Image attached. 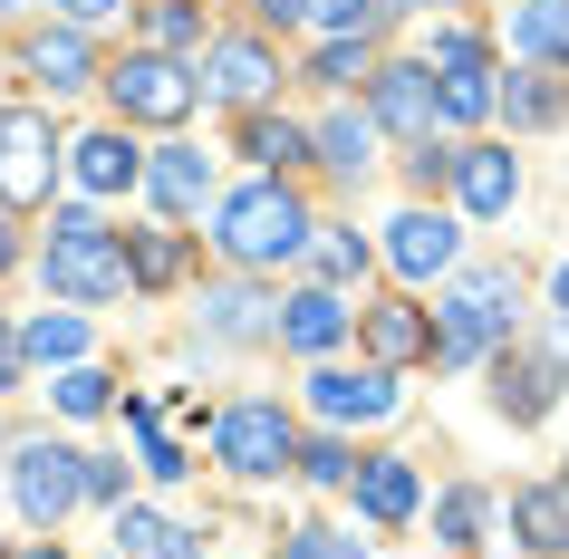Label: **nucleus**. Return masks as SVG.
<instances>
[{
    "label": "nucleus",
    "instance_id": "nucleus-30",
    "mask_svg": "<svg viewBox=\"0 0 569 559\" xmlns=\"http://www.w3.org/2000/svg\"><path fill=\"white\" fill-rule=\"evenodd\" d=\"M146 39H154V49H193V39H203V10H193V0H154Z\"/></svg>",
    "mask_w": 569,
    "mask_h": 559
},
{
    "label": "nucleus",
    "instance_id": "nucleus-7",
    "mask_svg": "<svg viewBox=\"0 0 569 559\" xmlns=\"http://www.w3.org/2000/svg\"><path fill=\"white\" fill-rule=\"evenodd\" d=\"M396 406H406L396 367H358V377H348V367H319V377H309V415H319V425H387Z\"/></svg>",
    "mask_w": 569,
    "mask_h": 559
},
{
    "label": "nucleus",
    "instance_id": "nucleus-28",
    "mask_svg": "<svg viewBox=\"0 0 569 559\" xmlns=\"http://www.w3.org/2000/svg\"><path fill=\"white\" fill-rule=\"evenodd\" d=\"M241 154H261V164H300V154H319V146H309V126H290V117H251V126H241Z\"/></svg>",
    "mask_w": 569,
    "mask_h": 559
},
{
    "label": "nucleus",
    "instance_id": "nucleus-11",
    "mask_svg": "<svg viewBox=\"0 0 569 559\" xmlns=\"http://www.w3.org/2000/svg\"><path fill=\"white\" fill-rule=\"evenodd\" d=\"M453 251H463V232H453L445 212H396L387 222V270L396 280H445Z\"/></svg>",
    "mask_w": 569,
    "mask_h": 559
},
{
    "label": "nucleus",
    "instance_id": "nucleus-15",
    "mask_svg": "<svg viewBox=\"0 0 569 559\" xmlns=\"http://www.w3.org/2000/svg\"><path fill=\"white\" fill-rule=\"evenodd\" d=\"M348 492H358V511H367L377 530H406V521H416V501H425V482H416L406 453H377V463H358Z\"/></svg>",
    "mask_w": 569,
    "mask_h": 559
},
{
    "label": "nucleus",
    "instance_id": "nucleus-6",
    "mask_svg": "<svg viewBox=\"0 0 569 559\" xmlns=\"http://www.w3.org/2000/svg\"><path fill=\"white\" fill-rule=\"evenodd\" d=\"M212 453H222L241 482H270V472L300 463V435H290V415H280V406H222V415H212Z\"/></svg>",
    "mask_w": 569,
    "mask_h": 559
},
{
    "label": "nucleus",
    "instance_id": "nucleus-37",
    "mask_svg": "<svg viewBox=\"0 0 569 559\" xmlns=\"http://www.w3.org/2000/svg\"><path fill=\"white\" fill-rule=\"evenodd\" d=\"M502 107H511V126H550V117H560V97H550V88H531V78H511V97H502Z\"/></svg>",
    "mask_w": 569,
    "mask_h": 559
},
{
    "label": "nucleus",
    "instance_id": "nucleus-3",
    "mask_svg": "<svg viewBox=\"0 0 569 559\" xmlns=\"http://www.w3.org/2000/svg\"><path fill=\"white\" fill-rule=\"evenodd\" d=\"M126 280H136V251L97 212H59L49 222V290L59 299H117Z\"/></svg>",
    "mask_w": 569,
    "mask_h": 559
},
{
    "label": "nucleus",
    "instance_id": "nucleus-41",
    "mask_svg": "<svg viewBox=\"0 0 569 559\" xmlns=\"http://www.w3.org/2000/svg\"><path fill=\"white\" fill-rule=\"evenodd\" d=\"M20 377V338H10V328H0V386Z\"/></svg>",
    "mask_w": 569,
    "mask_h": 559
},
{
    "label": "nucleus",
    "instance_id": "nucleus-31",
    "mask_svg": "<svg viewBox=\"0 0 569 559\" xmlns=\"http://www.w3.org/2000/svg\"><path fill=\"white\" fill-rule=\"evenodd\" d=\"M59 415H107V367H59Z\"/></svg>",
    "mask_w": 569,
    "mask_h": 559
},
{
    "label": "nucleus",
    "instance_id": "nucleus-36",
    "mask_svg": "<svg viewBox=\"0 0 569 559\" xmlns=\"http://www.w3.org/2000/svg\"><path fill=\"white\" fill-rule=\"evenodd\" d=\"M183 270V241L174 232H154V241H136V280H146V290H164V280H174Z\"/></svg>",
    "mask_w": 569,
    "mask_h": 559
},
{
    "label": "nucleus",
    "instance_id": "nucleus-32",
    "mask_svg": "<svg viewBox=\"0 0 569 559\" xmlns=\"http://www.w3.org/2000/svg\"><path fill=\"white\" fill-rule=\"evenodd\" d=\"M126 425H136V435H146V472H164V482H183V453H174V435H164V425H154V406H126Z\"/></svg>",
    "mask_w": 569,
    "mask_h": 559
},
{
    "label": "nucleus",
    "instance_id": "nucleus-16",
    "mask_svg": "<svg viewBox=\"0 0 569 559\" xmlns=\"http://www.w3.org/2000/svg\"><path fill=\"white\" fill-rule=\"evenodd\" d=\"M146 193H154V212H203V193H212V154H193V146H164V154H146Z\"/></svg>",
    "mask_w": 569,
    "mask_h": 559
},
{
    "label": "nucleus",
    "instance_id": "nucleus-4",
    "mask_svg": "<svg viewBox=\"0 0 569 559\" xmlns=\"http://www.w3.org/2000/svg\"><path fill=\"white\" fill-rule=\"evenodd\" d=\"M10 501H20L30 530H59L68 511L88 501V453H78V443H49V435L10 443Z\"/></svg>",
    "mask_w": 569,
    "mask_h": 559
},
{
    "label": "nucleus",
    "instance_id": "nucleus-25",
    "mask_svg": "<svg viewBox=\"0 0 569 559\" xmlns=\"http://www.w3.org/2000/svg\"><path fill=\"white\" fill-rule=\"evenodd\" d=\"M117 550H126V559H193V530H174L164 511L117 501Z\"/></svg>",
    "mask_w": 569,
    "mask_h": 559
},
{
    "label": "nucleus",
    "instance_id": "nucleus-35",
    "mask_svg": "<svg viewBox=\"0 0 569 559\" xmlns=\"http://www.w3.org/2000/svg\"><path fill=\"white\" fill-rule=\"evenodd\" d=\"M319 78H329V88H358V78H377V68H367L358 39H319Z\"/></svg>",
    "mask_w": 569,
    "mask_h": 559
},
{
    "label": "nucleus",
    "instance_id": "nucleus-34",
    "mask_svg": "<svg viewBox=\"0 0 569 559\" xmlns=\"http://www.w3.org/2000/svg\"><path fill=\"white\" fill-rule=\"evenodd\" d=\"M435 530H445L453 550H473V530H482V492H445V501H435Z\"/></svg>",
    "mask_w": 569,
    "mask_h": 559
},
{
    "label": "nucleus",
    "instance_id": "nucleus-42",
    "mask_svg": "<svg viewBox=\"0 0 569 559\" xmlns=\"http://www.w3.org/2000/svg\"><path fill=\"white\" fill-rule=\"evenodd\" d=\"M550 299H560V319H569V261H560V270H550Z\"/></svg>",
    "mask_w": 569,
    "mask_h": 559
},
{
    "label": "nucleus",
    "instance_id": "nucleus-26",
    "mask_svg": "<svg viewBox=\"0 0 569 559\" xmlns=\"http://www.w3.org/2000/svg\"><path fill=\"white\" fill-rule=\"evenodd\" d=\"M377 136H387L377 117H329L309 146H319V164H329V174H367V164H377Z\"/></svg>",
    "mask_w": 569,
    "mask_h": 559
},
{
    "label": "nucleus",
    "instance_id": "nucleus-17",
    "mask_svg": "<svg viewBox=\"0 0 569 559\" xmlns=\"http://www.w3.org/2000/svg\"><path fill=\"white\" fill-rule=\"evenodd\" d=\"M338 338H348V299H338V290H300V299H280V348L329 357Z\"/></svg>",
    "mask_w": 569,
    "mask_h": 559
},
{
    "label": "nucleus",
    "instance_id": "nucleus-9",
    "mask_svg": "<svg viewBox=\"0 0 569 559\" xmlns=\"http://www.w3.org/2000/svg\"><path fill=\"white\" fill-rule=\"evenodd\" d=\"M367 97H377V126H387V136H406V146H435V117H445L435 68L396 59V68H377V78H367Z\"/></svg>",
    "mask_w": 569,
    "mask_h": 559
},
{
    "label": "nucleus",
    "instance_id": "nucleus-5",
    "mask_svg": "<svg viewBox=\"0 0 569 559\" xmlns=\"http://www.w3.org/2000/svg\"><path fill=\"white\" fill-rule=\"evenodd\" d=\"M107 88H117L126 126H183L193 107H203V68L164 59V49H136L126 68H107Z\"/></svg>",
    "mask_w": 569,
    "mask_h": 559
},
{
    "label": "nucleus",
    "instance_id": "nucleus-1",
    "mask_svg": "<svg viewBox=\"0 0 569 559\" xmlns=\"http://www.w3.org/2000/svg\"><path fill=\"white\" fill-rule=\"evenodd\" d=\"M309 203L290 193L280 174H261V183H241V193H222L212 203V241H222V261L232 270H280V261H300L309 251Z\"/></svg>",
    "mask_w": 569,
    "mask_h": 559
},
{
    "label": "nucleus",
    "instance_id": "nucleus-22",
    "mask_svg": "<svg viewBox=\"0 0 569 559\" xmlns=\"http://www.w3.org/2000/svg\"><path fill=\"white\" fill-rule=\"evenodd\" d=\"M203 328H212V338H280V299H261V290H241V280H232V290L203 299Z\"/></svg>",
    "mask_w": 569,
    "mask_h": 559
},
{
    "label": "nucleus",
    "instance_id": "nucleus-44",
    "mask_svg": "<svg viewBox=\"0 0 569 559\" xmlns=\"http://www.w3.org/2000/svg\"><path fill=\"white\" fill-rule=\"evenodd\" d=\"M30 559H59V550H30Z\"/></svg>",
    "mask_w": 569,
    "mask_h": 559
},
{
    "label": "nucleus",
    "instance_id": "nucleus-39",
    "mask_svg": "<svg viewBox=\"0 0 569 559\" xmlns=\"http://www.w3.org/2000/svg\"><path fill=\"white\" fill-rule=\"evenodd\" d=\"M88 501H126V472L97 463V453H88Z\"/></svg>",
    "mask_w": 569,
    "mask_h": 559
},
{
    "label": "nucleus",
    "instance_id": "nucleus-24",
    "mask_svg": "<svg viewBox=\"0 0 569 559\" xmlns=\"http://www.w3.org/2000/svg\"><path fill=\"white\" fill-rule=\"evenodd\" d=\"M20 357H39V367H88V319L78 309H39L20 328Z\"/></svg>",
    "mask_w": 569,
    "mask_h": 559
},
{
    "label": "nucleus",
    "instance_id": "nucleus-46",
    "mask_svg": "<svg viewBox=\"0 0 569 559\" xmlns=\"http://www.w3.org/2000/svg\"><path fill=\"white\" fill-rule=\"evenodd\" d=\"M560 482H569V472H560Z\"/></svg>",
    "mask_w": 569,
    "mask_h": 559
},
{
    "label": "nucleus",
    "instance_id": "nucleus-43",
    "mask_svg": "<svg viewBox=\"0 0 569 559\" xmlns=\"http://www.w3.org/2000/svg\"><path fill=\"white\" fill-rule=\"evenodd\" d=\"M10 251H20V241H10V222H0V261H10Z\"/></svg>",
    "mask_w": 569,
    "mask_h": 559
},
{
    "label": "nucleus",
    "instance_id": "nucleus-18",
    "mask_svg": "<svg viewBox=\"0 0 569 559\" xmlns=\"http://www.w3.org/2000/svg\"><path fill=\"white\" fill-rule=\"evenodd\" d=\"M511 530H521V550L560 559L569 550V482H531V492H511Z\"/></svg>",
    "mask_w": 569,
    "mask_h": 559
},
{
    "label": "nucleus",
    "instance_id": "nucleus-14",
    "mask_svg": "<svg viewBox=\"0 0 569 559\" xmlns=\"http://www.w3.org/2000/svg\"><path fill=\"white\" fill-rule=\"evenodd\" d=\"M511 193H521V164H511V146H463L453 154V203L463 212H511Z\"/></svg>",
    "mask_w": 569,
    "mask_h": 559
},
{
    "label": "nucleus",
    "instance_id": "nucleus-19",
    "mask_svg": "<svg viewBox=\"0 0 569 559\" xmlns=\"http://www.w3.org/2000/svg\"><path fill=\"white\" fill-rule=\"evenodd\" d=\"M367 348H377V367H416V357H435V319L387 299V309H367Z\"/></svg>",
    "mask_w": 569,
    "mask_h": 559
},
{
    "label": "nucleus",
    "instance_id": "nucleus-45",
    "mask_svg": "<svg viewBox=\"0 0 569 559\" xmlns=\"http://www.w3.org/2000/svg\"><path fill=\"white\" fill-rule=\"evenodd\" d=\"M0 10H20V0H0Z\"/></svg>",
    "mask_w": 569,
    "mask_h": 559
},
{
    "label": "nucleus",
    "instance_id": "nucleus-23",
    "mask_svg": "<svg viewBox=\"0 0 569 559\" xmlns=\"http://www.w3.org/2000/svg\"><path fill=\"white\" fill-rule=\"evenodd\" d=\"M511 49L569 68V0H511Z\"/></svg>",
    "mask_w": 569,
    "mask_h": 559
},
{
    "label": "nucleus",
    "instance_id": "nucleus-10",
    "mask_svg": "<svg viewBox=\"0 0 569 559\" xmlns=\"http://www.w3.org/2000/svg\"><path fill=\"white\" fill-rule=\"evenodd\" d=\"M49 174H59L49 126L30 107H0V203H49Z\"/></svg>",
    "mask_w": 569,
    "mask_h": 559
},
{
    "label": "nucleus",
    "instance_id": "nucleus-12",
    "mask_svg": "<svg viewBox=\"0 0 569 559\" xmlns=\"http://www.w3.org/2000/svg\"><path fill=\"white\" fill-rule=\"evenodd\" d=\"M203 88L222 97V107H261V97L280 88V59H270L261 39H212V59H203Z\"/></svg>",
    "mask_w": 569,
    "mask_h": 559
},
{
    "label": "nucleus",
    "instance_id": "nucleus-2",
    "mask_svg": "<svg viewBox=\"0 0 569 559\" xmlns=\"http://www.w3.org/2000/svg\"><path fill=\"white\" fill-rule=\"evenodd\" d=\"M511 319H521V280L511 270H463L445 290V309H435V357L445 367H473L482 348H502Z\"/></svg>",
    "mask_w": 569,
    "mask_h": 559
},
{
    "label": "nucleus",
    "instance_id": "nucleus-38",
    "mask_svg": "<svg viewBox=\"0 0 569 559\" xmlns=\"http://www.w3.org/2000/svg\"><path fill=\"white\" fill-rule=\"evenodd\" d=\"M319 270H329V280H358V270H367V241H348V232L319 241Z\"/></svg>",
    "mask_w": 569,
    "mask_h": 559
},
{
    "label": "nucleus",
    "instance_id": "nucleus-20",
    "mask_svg": "<svg viewBox=\"0 0 569 559\" xmlns=\"http://www.w3.org/2000/svg\"><path fill=\"white\" fill-rule=\"evenodd\" d=\"M560 406V357H502V415L511 425H540Z\"/></svg>",
    "mask_w": 569,
    "mask_h": 559
},
{
    "label": "nucleus",
    "instance_id": "nucleus-29",
    "mask_svg": "<svg viewBox=\"0 0 569 559\" xmlns=\"http://www.w3.org/2000/svg\"><path fill=\"white\" fill-rule=\"evenodd\" d=\"M280 559H367V540H348V530H329V521H300L280 540Z\"/></svg>",
    "mask_w": 569,
    "mask_h": 559
},
{
    "label": "nucleus",
    "instance_id": "nucleus-40",
    "mask_svg": "<svg viewBox=\"0 0 569 559\" xmlns=\"http://www.w3.org/2000/svg\"><path fill=\"white\" fill-rule=\"evenodd\" d=\"M107 10H126V0H59V20H78V30H88V20H107Z\"/></svg>",
    "mask_w": 569,
    "mask_h": 559
},
{
    "label": "nucleus",
    "instance_id": "nucleus-8",
    "mask_svg": "<svg viewBox=\"0 0 569 559\" xmlns=\"http://www.w3.org/2000/svg\"><path fill=\"white\" fill-rule=\"evenodd\" d=\"M425 68H445V88H435V97H445V126H482L492 107H502V88H492V59H482V39H473V30H445Z\"/></svg>",
    "mask_w": 569,
    "mask_h": 559
},
{
    "label": "nucleus",
    "instance_id": "nucleus-27",
    "mask_svg": "<svg viewBox=\"0 0 569 559\" xmlns=\"http://www.w3.org/2000/svg\"><path fill=\"white\" fill-rule=\"evenodd\" d=\"M270 20H309V30H329V39H348V30H367L377 20V0H261Z\"/></svg>",
    "mask_w": 569,
    "mask_h": 559
},
{
    "label": "nucleus",
    "instance_id": "nucleus-13",
    "mask_svg": "<svg viewBox=\"0 0 569 559\" xmlns=\"http://www.w3.org/2000/svg\"><path fill=\"white\" fill-rule=\"evenodd\" d=\"M68 174H78V193H136V183H146V154H136V136L97 126V136L68 146Z\"/></svg>",
    "mask_w": 569,
    "mask_h": 559
},
{
    "label": "nucleus",
    "instance_id": "nucleus-21",
    "mask_svg": "<svg viewBox=\"0 0 569 559\" xmlns=\"http://www.w3.org/2000/svg\"><path fill=\"white\" fill-rule=\"evenodd\" d=\"M30 68L49 78V88H88V78H97V49H88V30H78V20H59V30L30 39Z\"/></svg>",
    "mask_w": 569,
    "mask_h": 559
},
{
    "label": "nucleus",
    "instance_id": "nucleus-33",
    "mask_svg": "<svg viewBox=\"0 0 569 559\" xmlns=\"http://www.w3.org/2000/svg\"><path fill=\"white\" fill-rule=\"evenodd\" d=\"M300 472H309V482H329V492H338V482H358V453H348V443H338V435H319V443H309V453H300Z\"/></svg>",
    "mask_w": 569,
    "mask_h": 559
}]
</instances>
